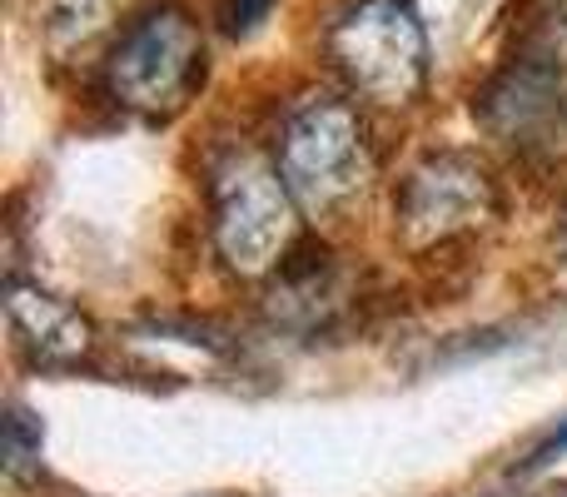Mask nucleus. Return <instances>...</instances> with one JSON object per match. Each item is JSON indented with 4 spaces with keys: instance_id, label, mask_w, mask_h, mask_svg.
I'll list each match as a JSON object with an SVG mask.
<instances>
[{
    "instance_id": "3",
    "label": "nucleus",
    "mask_w": 567,
    "mask_h": 497,
    "mask_svg": "<svg viewBox=\"0 0 567 497\" xmlns=\"http://www.w3.org/2000/svg\"><path fill=\"white\" fill-rule=\"evenodd\" d=\"M205 80V35L185 6H150L115 35L105 55V90L120 110L165 120L189 105Z\"/></svg>"
},
{
    "instance_id": "1",
    "label": "nucleus",
    "mask_w": 567,
    "mask_h": 497,
    "mask_svg": "<svg viewBox=\"0 0 567 497\" xmlns=\"http://www.w3.org/2000/svg\"><path fill=\"white\" fill-rule=\"evenodd\" d=\"M293 189L284 185L279 159L259 155L255 145H225L209 159V229L215 249L245 279L279 269L293 253Z\"/></svg>"
},
{
    "instance_id": "8",
    "label": "nucleus",
    "mask_w": 567,
    "mask_h": 497,
    "mask_svg": "<svg viewBox=\"0 0 567 497\" xmlns=\"http://www.w3.org/2000/svg\"><path fill=\"white\" fill-rule=\"evenodd\" d=\"M518 50L523 60L567 65V0H518Z\"/></svg>"
},
{
    "instance_id": "7",
    "label": "nucleus",
    "mask_w": 567,
    "mask_h": 497,
    "mask_svg": "<svg viewBox=\"0 0 567 497\" xmlns=\"http://www.w3.org/2000/svg\"><path fill=\"white\" fill-rule=\"evenodd\" d=\"M6 313H10V333L16 343L45 369H75L90 359L95 349V329L90 319L75 309L70 299L40 289V283L10 279L6 283Z\"/></svg>"
},
{
    "instance_id": "5",
    "label": "nucleus",
    "mask_w": 567,
    "mask_h": 497,
    "mask_svg": "<svg viewBox=\"0 0 567 497\" xmlns=\"http://www.w3.org/2000/svg\"><path fill=\"white\" fill-rule=\"evenodd\" d=\"M393 215H399L403 249L429 253L488 225L498 215V189H493V175L478 159L458 155V149H443V155L419 159L403 175Z\"/></svg>"
},
{
    "instance_id": "11",
    "label": "nucleus",
    "mask_w": 567,
    "mask_h": 497,
    "mask_svg": "<svg viewBox=\"0 0 567 497\" xmlns=\"http://www.w3.org/2000/svg\"><path fill=\"white\" fill-rule=\"evenodd\" d=\"M563 453H567V418H563V423H558V428H553V433H548V438H543V443H538V448H533L528 468H548V463H553V458H563Z\"/></svg>"
},
{
    "instance_id": "4",
    "label": "nucleus",
    "mask_w": 567,
    "mask_h": 497,
    "mask_svg": "<svg viewBox=\"0 0 567 497\" xmlns=\"http://www.w3.org/2000/svg\"><path fill=\"white\" fill-rule=\"evenodd\" d=\"M329 60L353 95L403 110L429 85V35L409 0H353L329 25Z\"/></svg>"
},
{
    "instance_id": "2",
    "label": "nucleus",
    "mask_w": 567,
    "mask_h": 497,
    "mask_svg": "<svg viewBox=\"0 0 567 497\" xmlns=\"http://www.w3.org/2000/svg\"><path fill=\"white\" fill-rule=\"evenodd\" d=\"M275 159L284 185L309 215H333L349 199H359L373 179L369 130H363L359 110L329 90H313L299 105H289Z\"/></svg>"
},
{
    "instance_id": "6",
    "label": "nucleus",
    "mask_w": 567,
    "mask_h": 497,
    "mask_svg": "<svg viewBox=\"0 0 567 497\" xmlns=\"http://www.w3.org/2000/svg\"><path fill=\"white\" fill-rule=\"evenodd\" d=\"M478 120L513 155H563L567 149V65L513 60L478 90Z\"/></svg>"
},
{
    "instance_id": "9",
    "label": "nucleus",
    "mask_w": 567,
    "mask_h": 497,
    "mask_svg": "<svg viewBox=\"0 0 567 497\" xmlns=\"http://www.w3.org/2000/svg\"><path fill=\"white\" fill-rule=\"evenodd\" d=\"M40 448H45L40 418L25 408V403H10L6 408V473L10 478L25 483L30 473L40 468Z\"/></svg>"
},
{
    "instance_id": "10",
    "label": "nucleus",
    "mask_w": 567,
    "mask_h": 497,
    "mask_svg": "<svg viewBox=\"0 0 567 497\" xmlns=\"http://www.w3.org/2000/svg\"><path fill=\"white\" fill-rule=\"evenodd\" d=\"M269 10H275V0H225L219 6V25H225V35H255L259 25L269 20Z\"/></svg>"
}]
</instances>
